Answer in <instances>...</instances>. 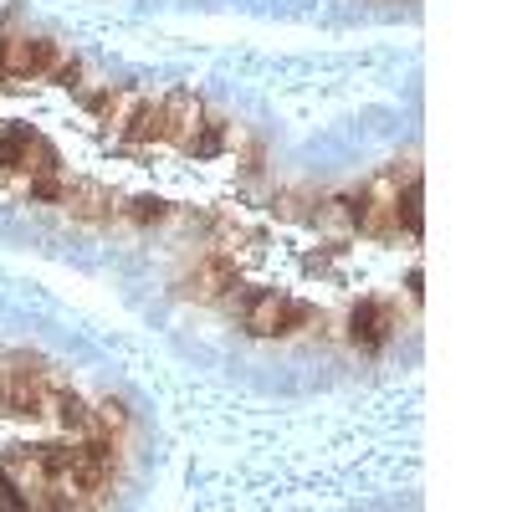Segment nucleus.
Segmentation results:
<instances>
[{"mask_svg": "<svg viewBox=\"0 0 512 512\" xmlns=\"http://www.w3.org/2000/svg\"><path fill=\"white\" fill-rule=\"evenodd\" d=\"M62 395V379L36 364V359H11L0 364V415L16 420H52V405Z\"/></svg>", "mask_w": 512, "mask_h": 512, "instance_id": "obj_1", "label": "nucleus"}, {"mask_svg": "<svg viewBox=\"0 0 512 512\" xmlns=\"http://www.w3.org/2000/svg\"><path fill=\"white\" fill-rule=\"evenodd\" d=\"M77 62L47 36H0V82H67Z\"/></svg>", "mask_w": 512, "mask_h": 512, "instance_id": "obj_2", "label": "nucleus"}, {"mask_svg": "<svg viewBox=\"0 0 512 512\" xmlns=\"http://www.w3.org/2000/svg\"><path fill=\"white\" fill-rule=\"evenodd\" d=\"M410 169H405V175H400V164L384 169V175H374L349 200V221L359 226V236H369V241H395L400 236V185L410 180Z\"/></svg>", "mask_w": 512, "mask_h": 512, "instance_id": "obj_3", "label": "nucleus"}, {"mask_svg": "<svg viewBox=\"0 0 512 512\" xmlns=\"http://www.w3.org/2000/svg\"><path fill=\"white\" fill-rule=\"evenodd\" d=\"M241 323L251 338H292L318 323V308L297 303L287 292H246L241 297Z\"/></svg>", "mask_w": 512, "mask_h": 512, "instance_id": "obj_4", "label": "nucleus"}, {"mask_svg": "<svg viewBox=\"0 0 512 512\" xmlns=\"http://www.w3.org/2000/svg\"><path fill=\"white\" fill-rule=\"evenodd\" d=\"M57 149L36 134L26 123H6L0 128V175H21V180H36V175H57Z\"/></svg>", "mask_w": 512, "mask_h": 512, "instance_id": "obj_5", "label": "nucleus"}, {"mask_svg": "<svg viewBox=\"0 0 512 512\" xmlns=\"http://www.w3.org/2000/svg\"><path fill=\"white\" fill-rule=\"evenodd\" d=\"M154 123H159V144H175V149H185L190 139H195V128L205 123V103L195 98V93H164V98H154Z\"/></svg>", "mask_w": 512, "mask_h": 512, "instance_id": "obj_6", "label": "nucleus"}, {"mask_svg": "<svg viewBox=\"0 0 512 512\" xmlns=\"http://www.w3.org/2000/svg\"><path fill=\"white\" fill-rule=\"evenodd\" d=\"M52 205H62L67 216L88 221V226H103V221H113V216H118V200H113L103 185H93V180H67V175H62V185H57V200H52Z\"/></svg>", "mask_w": 512, "mask_h": 512, "instance_id": "obj_7", "label": "nucleus"}, {"mask_svg": "<svg viewBox=\"0 0 512 512\" xmlns=\"http://www.w3.org/2000/svg\"><path fill=\"white\" fill-rule=\"evenodd\" d=\"M390 333H395L390 303H374V297H369V303H359V308L349 313V338H354L359 349H369V354L390 344Z\"/></svg>", "mask_w": 512, "mask_h": 512, "instance_id": "obj_8", "label": "nucleus"}, {"mask_svg": "<svg viewBox=\"0 0 512 512\" xmlns=\"http://www.w3.org/2000/svg\"><path fill=\"white\" fill-rule=\"evenodd\" d=\"M82 103H88V113H93L98 123H108L113 134H118V128L128 123V113H134L139 93H134V88H98V93H88Z\"/></svg>", "mask_w": 512, "mask_h": 512, "instance_id": "obj_9", "label": "nucleus"}, {"mask_svg": "<svg viewBox=\"0 0 512 512\" xmlns=\"http://www.w3.org/2000/svg\"><path fill=\"white\" fill-rule=\"evenodd\" d=\"M231 287H236V267L226 262V256H205L190 292H195V297H226Z\"/></svg>", "mask_w": 512, "mask_h": 512, "instance_id": "obj_10", "label": "nucleus"}, {"mask_svg": "<svg viewBox=\"0 0 512 512\" xmlns=\"http://www.w3.org/2000/svg\"><path fill=\"white\" fill-rule=\"evenodd\" d=\"M118 216H128V221H134V226H164L169 216H175V210H169L164 200H128V205H118Z\"/></svg>", "mask_w": 512, "mask_h": 512, "instance_id": "obj_11", "label": "nucleus"}]
</instances>
